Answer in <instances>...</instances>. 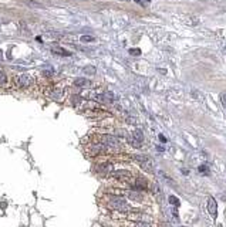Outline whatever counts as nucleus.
I'll use <instances>...</instances> for the list:
<instances>
[{"label":"nucleus","mask_w":226,"mask_h":227,"mask_svg":"<svg viewBox=\"0 0 226 227\" xmlns=\"http://www.w3.org/2000/svg\"><path fill=\"white\" fill-rule=\"evenodd\" d=\"M90 139L93 140H97V142H101V144L107 145L108 148H111L112 150H120L122 148V144H121V138H118L117 135H111V134H95V135H91V136H88Z\"/></svg>","instance_id":"2"},{"label":"nucleus","mask_w":226,"mask_h":227,"mask_svg":"<svg viewBox=\"0 0 226 227\" xmlns=\"http://www.w3.org/2000/svg\"><path fill=\"white\" fill-rule=\"evenodd\" d=\"M110 176L117 179V180H122V182H127L131 179V172L128 170H112Z\"/></svg>","instance_id":"6"},{"label":"nucleus","mask_w":226,"mask_h":227,"mask_svg":"<svg viewBox=\"0 0 226 227\" xmlns=\"http://www.w3.org/2000/svg\"><path fill=\"white\" fill-rule=\"evenodd\" d=\"M26 4H29L30 7H38V9H44V6L41 3H38V2H36V0H23Z\"/></svg>","instance_id":"13"},{"label":"nucleus","mask_w":226,"mask_h":227,"mask_svg":"<svg viewBox=\"0 0 226 227\" xmlns=\"http://www.w3.org/2000/svg\"><path fill=\"white\" fill-rule=\"evenodd\" d=\"M159 140H161V142H166V138L164 136V135H159Z\"/></svg>","instance_id":"21"},{"label":"nucleus","mask_w":226,"mask_h":227,"mask_svg":"<svg viewBox=\"0 0 226 227\" xmlns=\"http://www.w3.org/2000/svg\"><path fill=\"white\" fill-rule=\"evenodd\" d=\"M168 202L172 204V206H179V199L176 196H169L168 197Z\"/></svg>","instance_id":"14"},{"label":"nucleus","mask_w":226,"mask_h":227,"mask_svg":"<svg viewBox=\"0 0 226 227\" xmlns=\"http://www.w3.org/2000/svg\"><path fill=\"white\" fill-rule=\"evenodd\" d=\"M131 135L132 138H134L135 140H137V142H139V144H142V142H144V135H142V132L141 131H134V132H132V134H129Z\"/></svg>","instance_id":"12"},{"label":"nucleus","mask_w":226,"mask_h":227,"mask_svg":"<svg viewBox=\"0 0 226 227\" xmlns=\"http://www.w3.org/2000/svg\"><path fill=\"white\" fill-rule=\"evenodd\" d=\"M137 2H138V3H141V4H144V2H145V3H148L149 0H137Z\"/></svg>","instance_id":"22"},{"label":"nucleus","mask_w":226,"mask_h":227,"mask_svg":"<svg viewBox=\"0 0 226 227\" xmlns=\"http://www.w3.org/2000/svg\"><path fill=\"white\" fill-rule=\"evenodd\" d=\"M220 102H222L223 108L226 109V92L225 94H220Z\"/></svg>","instance_id":"17"},{"label":"nucleus","mask_w":226,"mask_h":227,"mask_svg":"<svg viewBox=\"0 0 226 227\" xmlns=\"http://www.w3.org/2000/svg\"><path fill=\"white\" fill-rule=\"evenodd\" d=\"M84 71H85V73H88V74H94V73H95V68L87 67V68H84Z\"/></svg>","instance_id":"19"},{"label":"nucleus","mask_w":226,"mask_h":227,"mask_svg":"<svg viewBox=\"0 0 226 227\" xmlns=\"http://www.w3.org/2000/svg\"><path fill=\"white\" fill-rule=\"evenodd\" d=\"M125 194H127V197H129L131 200H134V202H141L142 200V194H141V192L139 190H128V192H125Z\"/></svg>","instance_id":"10"},{"label":"nucleus","mask_w":226,"mask_h":227,"mask_svg":"<svg viewBox=\"0 0 226 227\" xmlns=\"http://www.w3.org/2000/svg\"><path fill=\"white\" fill-rule=\"evenodd\" d=\"M129 54H131V56H139V54H141V50H139V48H131V50H129Z\"/></svg>","instance_id":"16"},{"label":"nucleus","mask_w":226,"mask_h":227,"mask_svg":"<svg viewBox=\"0 0 226 227\" xmlns=\"http://www.w3.org/2000/svg\"><path fill=\"white\" fill-rule=\"evenodd\" d=\"M135 227H151L148 223H144V221H137L135 223Z\"/></svg>","instance_id":"18"},{"label":"nucleus","mask_w":226,"mask_h":227,"mask_svg":"<svg viewBox=\"0 0 226 227\" xmlns=\"http://www.w3.org/2000/svg\"><path fill=\"white\" fill-rule=\"evenodd\" d=\"M80 41H81V43H91V41H94V37H91V36H81Z\"/></svg>","instance_id":"15"},{"label":"nucleus","mask_w":226,"mask_h":227,"mask_svg":"<svg viewBox=\"0 0 226 227\" xmlns=\"http://www.w3.org/2000/svg\"><path fill=\"white\" fill-rule=\"evenodd\" d=\"M132 159L137 160L139 163V166L144 170H147L148 173H154V163H152V160L148 156H145V155H134Z\"/></svg>","instance_id":"5"},{"label":"nucleus","mask_w":226,"mask_h":227,"mask_svg":"<svg viewBox=\"0 0 226 227\" xmlns=\"http://www.w3.org/2000/svg\"><path fill=\"white\" fill-rule=\"evenodd\" d=\"M206 207H208L209 214L215 219V217L218 216V204H216V200L213 199V197H209V199H208V204H206Z\"/></svg>","instance_id":"7"},{"label":"nucleus","mask_w":226,"mask_h":227,"mask_svg":"<svg viewBox=\"0 0 226 227\" xmlns=\"http://www.w3.org/2000/svg\"><path fill=\"white\" fill-rule=\"evenodd\" d=\"M112 170H114V165L110 160H105V162H98L94 166V172L97 175H102V176H110Z\"/></svg>","instance_id":"4"},{"label":"nucleus","mask_w":226,"mask_h":227,"mask_svg":"<svg viewBox=\"0 0 226 227\" xmlns=\"http://www.w3.org/2000/svg\"><path fill=\"white\" fill-rule=\"evenodd\" d=\"M90 81L87 80V78H77V80L73 82V85H74V88H78V90H85L87 87H90Z\"/></svg>","instance_id":"9"},{"label":"nucleus","mask_w":226,"mask_h":227,"mask_svg":"<svg viewBox=\"0 0 226 227\" xmlns=\"http://www.w3.org/2000/svg\"><path fill=\"white\" fill-rule=\"evenodd\" d=\"M10 88L19 91H31L37 90V78L31 77L30 74H19L16 77H13L10 80Z\"/></svg>","instance_id":"1"},{"label":"nucleus","mask_w":226,"mask_h":227,"mask_svg":"<svg viewBox=\"0 0 226 227\" xmlns=\"http://www.w3.org/2000/svg\"><path fill=\"white\" fill-rule=\"evenodd\" d=\"M199 172H202V173H206V172H208V166H205V165L199 166Z\"/></svg>","instance_id":"20"},{"label":"nucleus","mask_w":226,"mask_h":227,"mask_svg":"<svg viewBox=\"0 0 226 227\" xmlns=\"http://www.w3.org/2000/svg\"><path fill=\"white\" fill-rule=\"evenodd\" d=\"M156 149H158L159 152H162V150H164V148H162V146H156Z\"/></svg>","instance_id":"23"},{"label":"nucleus","mask_w":226,"mask_h":227,"mask_svg":"<svg viewBox=\"0 0 226 227\" xmlns=\"http://www.w3.org/2000/svg\"><path fill=\"white\" fill-rule=\"evenodd\" d=\"M0 88L2 90L10 88V78L7 77V74L3 70H0Z\"/></svg>","instance_id":"8"},{"label":"nucleus","mask_w":226,"mask_h":227,"mask_svg":"<svg viewBox=\"0 0 226 227\" xmlns=\"http://www.w3.org/2000/svg\"><path fill=\"white\" fill-rule=\"evenodd\" d=\"M51 53L56 54V56H64V57H70L71 53L68 50H66V48H63V47L57 46V47H51Z\"/></svg>","instance_id":"11"},{"label":"nucleus","mask_w":226,"mask_h":227,"mask_svg":"<svg viewBox=\"0 0 226 227\" xmlns=\"http://www.w3.org/2000/svg\"><path fill=\"white\" fill-rule=\"evenodd\" d=\"M108 207L112 210L118 211H128L129 204L122 196H110L108 197Z\"/></svg>","instance_id":"3"},{"label":"nucleus","mask_w":226,"mask_h":227,"mask_svg":"<svg viewBox=\"0 0 226 227\" xmlns=\"http://www.w3.org/2000/svg\"><path fill=\"white\" fill-rule=\"evenodd\" d=\"M219 227H222V226H219Z\"/></svg>","instance_id":"24"}]
</instances>
